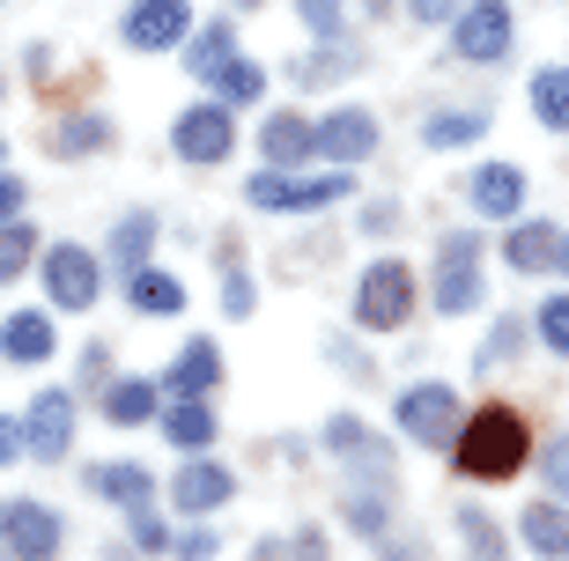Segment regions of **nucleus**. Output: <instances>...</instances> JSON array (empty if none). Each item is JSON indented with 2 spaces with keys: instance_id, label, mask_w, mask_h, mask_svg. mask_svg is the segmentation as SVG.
Listing matches in <instances>:
<instances>
[{
  "instance_id": "f257e3e1",
  "label": "nucleus",
  "mask_w": 569,
  "mask_h": 561,
  "mask_svg": "<svg viewBox=\"0 0 569 561\" xmlns=\"http://www.w3.org/2000/svg\"><path fill=\"white\" fill-rule=\"evenodd\" d=\"M532 458V437H526V414L518 407H473L451 437V465L466 480H518Z\"/></svg>"
},
{
  "instance_id": "f03ea898",
  "label": "nucleus",
  "mask_w": 569,
  "mask_h": 561,
  "mask_svg": "<svg viewBox=\"0 0 569 561\" xmlns=\"http://www.w3.org/2000/svg\"><path fill=\"white\" fill-rule=\"evenodd\" d=\"M356 192V170H311V178H289V170H259V178H244V200L252 208H281V214H318L333 208V200H348Z\"/></svg>"
},
{
  "instance_id": "7ed1b4c3",
  "label": "nucleus",
  "mask_w": 569,
  "mask_h": 561,
  "mask_svg": "<svg viewBox=\"0 0 569 561\" xmlns=\"http://www.w3.org/2000/svg\"><path fill=\"white\" fill-rule=\"evenodd\" d=\"M392 421H400V437H407V443L443 451V443L459 437V392H451L443 377H429V384H407L400 407H392Z\"/></svg>"
},
{
  "instance_id": "20e7f679",
  "label": "nucleus",
  "mask_w": 569,
  "mask_h": 561,
  "mask_svg": "<svg viewBox=\"0 0 569 561\" xmlns=\"http://www.w3.org/2000/svg\"><path fill=\"white\" fill-rule=\"evenodd\" d=\"M429 303L443 318H466L481 303V237L473 229H451L437 244V289H429Z\"/></svg>"
},
{
  "instance_id": "39448f33",
  "label": "nucleus",
  "mask_w": 569,
  "mask_h": 561,
  "mask_svg": "<svg viewBox=\"0 0 569 561\" xmlns=\"http://www.w3.org/2000/svg\"><path fill=\"white\" fill-rule=\"evenodd\" d=\"M407 318H415V273L400 259H378V267L356 281V325L370 333H400Z\"/></svg>"
},
{
  "instance_id": "423d86ee",
  "label": "nucleus",
  "mask_w": 569,
  "mask_h": 561,
  "mask_svg": "<svg viewBox=\"0 0 569 561\" xmlns=\"http://www.w3.org/2000/svg\"><path fill=\"white\" fill-rule=\"evenodd\" d=\"M44 295H52V311H89L104 295V259L89 244H52L44 251Z\"/></svg>"
},
{
  "instance_id": "0eeeda50",
  "label": "nucleus",
  "mask_w": 569,
  "mask_h": 561,
  "mask_svg": "<svg viewBox=\"0 0 569 561\" xmlns=\"http://www.w3.org/2000/svg\"><path fill=\"white\" fill-rule=\"evenodd\" d=\"M510 38H518V16H510V0H466L459 22H451V52H459V60H473V67L503 60Z\"/></svg>"
},
{
  "instance_id": "6e6552de",
  "label": "nucleus",
  "mask_w": 569,
  "mask_h": 561,
  "mask_svg": "<svg viewBox=\"0 0 569 561\" xmlns=\"http://www.w3.org/2000/svg\"><path fill=\"white\" fill-rule=\"evenodd\" d=\"M0 547L16 561H52L67 547V524H60V510L52 502H0Z\"/></svg>"
},
{
  "instance_id": "1a4fd4ad",
  "label": "nucleus",
  "mask_w": 569,
  "mask_h": 561,
  "mask_svg": "<svg viewBox=\"0 0 569 561\" xmlns=\"http://www.w3.org/2000/svg\"><path fill=\"white\" fill-rule=\"evenodd\" d=\"M74 451V392H38L22 414V458L30 465H60Z\"/></svg>"
},
{
  "instance_id": "9d476101",
  "label": "nucleus",
  "mask_w": 569,
  "mask_h": 561,
  "mask_svg": "<svg viewBox=\"0 0 569 561\" xmlns=\"http://www.w3.org/2000/svg\"><path fill=\"white\" fill-rule=\"evenodd\" d=\"M370 148H378V119H370V111H326V119L311 126V156H326V163H362V156H370Z\"/></svg>"
},
{
  "instance_id": "9b49d317",
  "label": "nucleus",
  "mask_w": 569,
  "mask_h": 561,
  "mask_svg": "<svg viewBox=\"0 0 569 561\" xmlns=\"http://www.w3.org/2000/svg\"><path fill=\"white\" fill-rule=\"evenodd\" d=\"M170 141H178V156H186V163H222V156L237 148L230 104H192L186 119H178V133H170Z\"/></svg>"
},
{
  "instance_id": "f8f14e48",
  "label": "nucleus",
  "mask_w": 569,
  "mask_h": 561,
  "mask_svg": "<svg viewBox=\"0 0 569 561\" xmlns=\"http://www.w3.org/2000/svg\"><path fill=\"white\" fill-rule=\"evenodd\" d=\"M230 495H237V473L214 465L208 451H192V465H178V480H170V502H178L186 518H208V510H222Z\"/></svg>"
},
{
  "instance_id": "ddd939ff",
  "label": "nucleus",
  "mask_w": 569,
  "mask_h": 561,
  "mask_svg": "<svg viewBox=\"0 0 569 561\" xmlns=\"http://www.w3.org/2000/svg\"><path fill=\"white\" fill-rule=\"evenodd\" d=\"M192 38V16L186 0H133L127 8V44L133 52H170V44Z\"/></svg>"
},
{
  "instance_id": "4468645a",
  "label": "nucleus",
  "mask_w": 569,
  "mask_h": 561,
  "mask_svg": "<svg viewBox=\"0 0 569 561\" xmlns=\"http://www.w3.org/2000/svg\"><path fill=\"white\" fill-rule=\"evenodd\" d=\"M214 384H222V348H214V340H186L178 362L163 370V392L170 399H208Z\"/></svg>"
},
{
  "instance_id": "2eb2a0df",
  "label": "nucleus",
  "mask_w": 569,
  "mask_h": 561,
  "mask_svg": "<svg viewBox=\"0 0 569 561\" xmlns=\"http://www.w3.org/2000/svg\"><path fill=\"white\" fill-rule=\"evenodd\" d=\"M82 488L97 502H119V510H133V502L156 495V480H148V465H133V458H104V465H89Z\"/></svg>"
},
{
  "instance_id": "dca6fc26",
  "label": "nucleus",
  "mask_w": 569,
  "mask_h": 561,
  "mask_svg": "<svg viewBox=\"0 0 569 561\" xmlns=\"http://www.w3.org/2000/svg\"><path fill=\"white\" fill-rule=\"evenodd\" d=\"M473 208H481L488 222H510V214L526 208V170L518 163H481L473 170Z\"/></svg>"
},
{
  "instance_id": "f3484780",
  "label": "nucleus",
  "mask_w": 569,
  "mask_h": 561,
  "mask_svg": "<svg viewBox=\"0 0 569 561\" xmlns=\"http://www.w3.org/2000/svg\"><path fill=\"white\" fill-rule=\"evenodd\" d=\"M259 163H267V170L311 163V119H296V111H274V119L259 126Z\"/></svg>"
},
{
  "instance_id": "a211bd4d",
  "label": "nucleus",
  "mask_w": 569,
  "mask_h": 561,
  "mask_svg": "<svg viewBox=\"0 0 569 561\" xmlns=\"http://www.w3.org/2000/svg\"><path fill=\"white\" fill-rule=\"evenodd\" d=\"M518 540H526L540 561H569V502H562V495L532 502L526 518H518Z\"/></svg>"
},
{
  "instance_id": "6ab92c4d",
  "label": "nucleus",
  "mask_w": 569,
  "mask_h": 561,
  "mask_svg": "<svg viewBox=\"0 0 569 561\" xmlns=\"http://www.w3.org/2000/svg\"><path fill=\"white\" fill-rule=\"evenodd\" d=\"M0 354H8V362H52V354H60L52 311H16L0 325Z\"/></svg>"
},
{
  "instance_id": "aec40b11",
  "label": "nucleus",
  "mask_w": 569,
  "mask_h": 561,
  "mask_svg": "<svg viewBox=\"0 0 569 561\" xmlns=\"http://www.w3.org/2000/svg\"><path fill=\"white\" fill-rule=\"evenodd\" d=\"M156 407H163V384H156V377H111L104 384V421L111 429H141Z\"/></svg>"
},
{
  "instance_id": "412c9836",
  "label": "nucleus",
  "mask_w": 569,
  "mask_h": 561,
  "mask_svg": "<svg viewBox=\"0 0 569 561\" xmlns=\"http://www.w3.org/2000/svg\"><path fill=\"white\" fill-rule=\"evenodd\" d=\"M127 303L141 318H178V311H186V281L163 273V267H133L127 273Z\"/></svg>"
},
{
  "instance_id": "4be33fe9",
  "label": "nucleus",
  "mask_w": 569,
  "mask_h": 561,
  "mask_svg": "<svg viewBox=\"0 0 569 561\" xmlns=\"http://www.w3.org/2000/svg\"><path fill=\"white\" fill-rule=\"evenodd\" d=\"M555 244H562V222H518L503 237V259L518 273H548L555 267Z\"/></svg>"
},
{
  "instance_id": "5701e85b",
  "label": "nucleus",
  "mask_w": 569,
  "mask_h": 561,
  "mask_svg": "<svg viewBox=\"0 0 569 561\" xmlns=\"http://www.w3.org/2000/svg\"><path fill=\"white\" fill-rule=\"evenodd\" d=\"M214 407L208 399H178V407H163V437L178 443V451H214Z\"/></svg>"
},
{
  "instance_id": "b1692460",
  "label": "nucleus",
  "mask_w": 569,
  "mask_h": 561,
  "mask_svg": "<svg viewBox=\"0 0 569 561\" xmlns=\"http://www.w3.org/2000/svg\"><path fill=\"white\" fill-rule=\"evenodd\" d=\"M532 119L548 133H569V67H540L532 74Z\"/></svg>"
},
{
  "instance_id": "393cba45",
  "label": "nucleus",
  "mask_w": 569,
  "mask_h": 561,
  "mask_svg": "<svg viewBox=\"0 0 569 561\" xmlns=\"http://www.w3.org/2000/svg\"><path fill=\"white\" fill-rule=\"evenodd\" d=\"M326 451H333V458H392V443H385L370 421L333 414V421H326Z\"/></svg>"
},
{
  "instance_id": "a878e982",
  "label": "nucleus",
  "mask_w": 569,
  "mask_h": 561,
  "mask_svg": "<svg viewBox=\"0 0 569 561\" xmlns=\"http://www.w3.org/2000/svg\"><path fill=\"white\" fill-rule=\"evenodd\" d=\"M208 82H214V104H230V111H237V104H259V97H267V74H259L252 60H222Z\"/></svg>"
},
{
  "instance_id": "bb28decb",
  "label": "nucleus",
  "mask_w": 569,
  "mask_h": 561,
  "mask_svg": "<svg viewBox=\"0 0 569 561\" xmlns=\"http://www.w3.org/2000/svg\"><path fill=\"white\" fill-rule=\"evenodd\" d=\"M97 148H111V126H104V119L67 111V119L52 126V156H97Z\"/></svg>"
},
{
  "instance_id": "cd10ccee",
  "label": "nucleus",
  "mask_w": 569,
  "mask_h": 561,
  "mask_svg": "<svg viewBox=\"0 0 569 561\" xmlns=\"http://www.w3.org/2000/svg\"><path fill=\"white\" fill-rule=\"evenodd\" d=\"M481 133H488V111H437V119H422L429 148H473Z\"/></svg>"
},
{
  "instance_id": "c85d7f7f",
  "label": "nucleus",
  "mask_w": 569,
  "mask_h": 561,
  "mask_svg": "<svg viewBox=\"0 0 569 561\" xmlns=\"http://www.w3.org/2000/svg\"><path fill=\"white\" fill-rule=\"evenodd\" d=\"M459 540H466V561H503L510 554V547H503V524L488 518V510H473V502L459 510Z\"/></svg>"
},
{
  "instance_id": "c756f323",
  "label": "nucleus",
  "mask_w": 569,
  "mask_h": 561,
  "mask_svg": "<svg viewBox=\"0 0 569 561\" xmlns=\"http://www.w3.org/2000/svg\"><path fill=\"white\" fill-rule=\"evenodd\" d=\"M222 60H237V30H230V22H208V30H192V52H186L192 74L208 82V74H214Z\"/></svg>"
},
{
  "instance_id": "7c9ffc66",
  "label": "nucleus",
  "mask_w": 569,
  "mask_h": 561,
  "mask_svg": "<svg viewBox=\"0 0 569 561\" xmlns=\"http://www.w3.org/2000/svg\"><path fill=\"white\" fill-rule=\"evenodd\" d=\"M148 251H156V214H127L119 237H111V259L133 273V267H148Z\"/></svg>"
},
{
  "instance_id": "2f4dec72",
  "label": "nucleus",
  "mask_w": 569,
  "mask_h": 561,
  "mask_svg": "<svg viewBox=\"0 0 569 561\" xmlns=\"http://www.w3.org/2000/svg\"><path fill=\"white\" fill-rule=\"evenodd\" d=\"M340 518H348L356 540H378V532H392V495H348V502H340Z\"/></svg>"
},
{
  "instance_id": "473e14b6",
  "label": "nucleus",
  "mask_w": 569,
  "mask_h": 561,
  "mask_svg": "<svg viewBox=\"0 0 569 561\" xmlns=\"http://www.w3.org/2000/svg\"><path fill=\"white\" fill-rule=\"evenodd\" d=\"M127 540L141 547V554H170V540H178V532H170V524L156 518V495H148V502H133V510H127Z\"/></svg>"
},
{
  "instance_id": "72a5a7b5",
  "label": "nucleus",
  "mask_w": 569,
  "mask_h": 561,
  "mask_svg": "<svg viewBox=\"0 0 569 561\" xmlns=\"http://www.w3.org/2000/svg\"><path fill=\"white\" fill-rule=\"evenodd\" d=\"M30 251H38V229H30V214L0 222V281H16V273L30 267Z\"/></svg>"
},
{
  "instance_id": "f704fd0d",
  "label": "nucleus",
  "mask_w": 569,
  "mask_h": 561,
  "mask_svg": "<svg viewBox=\"0 0 569 561\" xmlns=\"http://www.w3.org/2000/svg\"><path fill=\"white\" fill-rule=\"evenodd\" d=\"M518 348H526V325H518V318H496L473 362H481V370H496V362H510V354H518Z\"/></svg>"
},
{
  "instance_id": "c9c22d12",
  "label": "nucleus",
  "mask_w": 569,
  "mask_h": 561,
  "mask_svg": "<svg viewBox=\"0 0 569 561\" xmlns=\"http://www.w3.org/2000/svg\"><path fill=\"white\" fill-rule=\"evenodd\" d=\"M532 325H540V340H548V348H555V354H562V362H569V295H548Z\"/></svg>"
},
{
  "instance_id": "e433bc0d",
  "label": "nucleus",
  "mask_w": 569,
  "mask_h": 561,
  "mask_svg": "<svg viewBox=\"0 0 569 561\" xmlns=\"http://www.w3.org/2000/svg\"><path fill=\"white\" fill-rule=\"evenodd\" d=\"M170 554H178V561H214V554H222V532H214V524H192V532L170 540Z\"/></svg>"
},
{
  "instance_id": "4c0bfd02",
  "label": "nucleus",
  "mask_w": 569,
  "mask_h": 561,
  "mask_svg": "<svg viewBox=\"0 0 569 561\" xmlns=\"http://www.w3.org/2000/svg\"><path fill=\"white\" fill-rule=\"evenodd\" d=\"M378 561H429V540H415V532H378Z\"/></svg>"
},
{
  "instance_id": "58836bf2",
  "label": "nucleus",
  "mask_w": 569,
  "mask_h": 561,
  "mask_svg": "<svg viewBox=\"0 0 569 561\" xmlns=\"http://www.w3.org/2000/svg\"><path fill=\"white\" fill-rule=\"evenodd\" d=\"M540 473H548V495H562V502H569V437H555V443H548Z\"/></svg>"
},
{
  "instance_id": "ea45409f",
  "label": "nucleus",
  "mask_w": 569,
  "mask_h": 561,
  "mask_svg": "<svg viewBox=\"0 0 569 561\" xmlns=\"http://www.w3.org/2000/svg\"><path fill=\"white\" fill-rule=\"evenodd\" d=\"M296 16L311 22L318 38H333V30H340V0H296Z\"/></svg>"
},
{
  "instance_id": "a19ab883",
  "label": "nucleus",
  "mask_w": 569,
  "mask_h": 561,
  "mask_svg": "<svg viewBox=\"0 0 569 561\" xmlns=\"http://www.w3.org/2000/svg\"><path fill=\"white\" fill-rule=\"evenodd\" d=\"M16 214H30V186L16 170H0V222H16Z\"/></svg>"
},
{
  "instance_id": "79ce46f5",
  "label": "nucleus",
  "mask_w": 569,
  "mask_h": 561,
  "mask_svg": "<svg viewBox=\"0 0 569 561\" xmlns=\"http://www.w3.org/2000/svg\"><path fill=\"white\" fill-rule=\"evenodd\" d=\"M252 303H259L252 281H244V273H230V281H222V311H230V318H252Z\"/></svg>"
},
{
  "instance_id": "37998d69",
  "label": "nucleus",
  "mask_w": 569,
  "mask_h": 561,
  "mask_svg": "<svg viewBox=\"0 0 569 561\" xmlns=\"http://www.w3.org/2000/svg\"><path fill=\"white\" fill-rule=\"evenodd\" d=\"M289 561H326V532H318V524H303V532L289 540Z\"/></svg>"
},
{
  "instance_id": "c03bdc74",
  "label": "nucleus",
  "mask_w": 569,
  "mask_h": 561,
  "mask_svg": "<svg viewBox=\"0 0 569 561\" xmlns=\"http://www.w3.org/2000/svg\"><path fill=\"white\" fill-rule=\"evenodd\" d=\"M8 465H22V421L0 414V473H8Z\"/></svg>"
},
{
  "instance_id": "a18cd8bd",
  "label": "nucleus",
  "mask_w": 569,
  "mask_h": 561,
  "mask_svg": "<svg viewBox=\"0 0 569 561\" xmlns=\"http://www.w3.org/2000/svg\"><path fill=\"white\" fill-rule=\"evenodd\" d=\"M82 384H111V354L104 348H82Z\"/></svg>"
},
{
  "instance_id": "49530a36",
  "label": "nucleus",
  "mask_w": 569,
  "mask_h": 561,
  "mask_svg": "<svg viewBox=\"0 0 569 561\" xmlns=\"http://www.w3.org/2000/svg\"><path fill=\"white\" fill-rule=\"evenodd\" d=\"M407 8H415V22H443V16H459L466 0H407Z\"/></svg>"
},
{
  "instance_id": "de8ad7c7",
  "label": "nucleus",
  "mask_w": 569,
  "mask_h": 561,
  "mask_svg": "<svg viewBox=\"0 0 569 561\" xmlns=\"http://www.w3.org/2000/svg\"><path fill=\"white\" fill-rule=\"evenodd\" d=\"M362 229H370V237H385V229H392V200H378V208H362Z\"/></svg>"
},
{
  "instance_id": "09e8293b",
  "label": "nucleus",
  "mask_w": 569,
  "mask_h": 561,
  "mask_svg": "<svg viewBox=\"0 0 569 561\" xmlns=\"http://www.w3.org/2000/svg\"><path fill=\"white\" fill-rule=\"evenodd\" d=\"M252 561H289V547H281V540H259V547H252Z\"/></svg>"
},
{
  "instance_id": "8fccbe9b",
  "label": "nucleus",
  "mask_w": 569,
  "mask_h": 561,
  "mask_svg": "<svg viewBox=\"0 0 569 561\" xmlns=\"http://www.w3.org/2000/svg\"><path fill=\"white\" fill-rule=\"evenodd\" d=\"M555 267H562V273H569V229H562V244H555Z\"/></svg>"
},
{
  "instance_id": "3c124183",
  "label": "nucleus",
  "mask_w": 569,
  "mask_h": 561,
  "mask_svg": "<svg viewBox=\"0 0 569 561\" xmlns=\"http://www.w3.org/2000/svg\"><path fill=\"white\" fill-rule=\"evenodd\" d=\"M0 163H8V141H0Z\"/></svg>"
},
{
  "instance_id": "603ef678",
  "label": "nucleus",
  "mask_w": 569,
  "mask_h": 561,
  "mask_svg": "<svg viewBox=\"0 0 569 561\" xmlns=\"http://www.w3.org/2000/svg\"><path fill=\"white\" fill-rule=\"evenodd\" d=\"M237 8H259V0H237Z\"/></svg>"
}]
</instances>
